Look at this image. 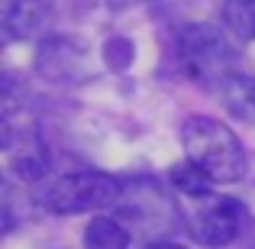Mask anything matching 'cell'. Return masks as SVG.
I'll list each match as a JSON object with an SVG mask.
<instances>
[{
  "label": "cell",
  "mask_w": 255,
  "mask_h": 249,
  "mask_svg": "<svg viewBox=\"0 0 255 249\" xmlns=\"http://www.w3.org/2000/svg\"><path fill=\"white\" fill-rule=\"evenodd\" d=\"M181 143H184L187 162L197 165L213 185H236L249 168L243 143L223 120L200 117V113L187 117L181 126Z\"/></svg>",
  "instance_id": "cell-1"
},
{
  "label": "cell",
  "mask_w": 255,
  "mask_h": 249,
  "mask_svg": "<svg viewBox=\"0 0 255 249\" xmlns=\"http://www.w3.org/2000/svg\"><path fill=\"white\" fill-rule=\"evenodd\" d=\"M181 62H184V71L200 84H210V87H226V81L233 75V45L230 39L223 36L220 29L213 26H191L184 29L181 36Z\"/></svg>",
  "instance_id": "cell-2"
},
{
  "label": "cell",
  "mask_w": 255,
  "mask_h": 249,
  "mask_svg": "<svg viewBox=\"0 0 255 249\" xmlns=\"http://www.w3.org/2000/svg\"><path fill=\"white\" fill-rule=\"evenodd\" d=\"M120 198V178L107 172H71L55 178L45 188V207L52 214H87V211H100V207L113 204Z\"/></svg>",
  "instance_id": "cell-3"
},
{
  "label": "cell",
  "mask_w": 255,
  "mask_h": 249,
  "mask_svg": "<svg viewBox=\"0 0 255 249\" xmlns=\"http://www.w3.org/2000/svg\"><path fill=\"white\" fill-rule=\"evenodd\" d=\"M249 211L236 198H217L207 207H200L191 220L194 237L210 249H226L233 246L246 230H249Z\"/></svg>",
  "instance_id": "cell-4"
},
{
  "label": "cell",
  "mask_w": 255,
  "mask_h": 249,
  "mask_svg": "<svg viewBox=\"0 0 255 249\" xmlns=\"http://www.w3.org/2000/svg\"><path fill=\"white\" fill-rule=\"evenodd\" d=\"M45 23H49L45 0H0V29L10 42L39 36Z\"/></svg>",
  "instance_id": "cell-5"
},
{
  "label": "cell",
  "mask_w": 255,
  "mask_h": 249,
  "mask_svg": "<svg viewBox=\"0 0 255 249\" xmlns=\"http://www.w3.org/2000/svg\"><path fill=\"white\" fill-rule=\"evenodd\" d=\"M223 104L233 117L255 123V78H246V75L230 78L223 87Z\"/></svg>",
  "instance_id": "cell-6"
},
{
  "label": "cell",
  "mask_w": 255,
  "mask_h": 249,
  "mask_svg": "<svg viewBox=\"0 0 255 249\" xmlns=\"http://www.w3.org/2000/svg\"><path fill=\"white\" fill-rule=\"evenodd\" d=\"M84 246L87 249H126L129 246V230L113 217H97L84 230Z\"/></svg>",
  "instance_id": "cell-7"
},
{
  "label": "cell",
  "mask_w": 255,
  "mask_h": 249,
  "mask_svg": "<svg viewBox=\"0 0 255 249\" xmlns=\"http://www.w3.org/2000/svg\"><path fill=\"white\" fill-rule=\"evenodd\" d=\"M223 23L236 39H255V0H223Z\"/></svg>",
  "instance_id": "cell-8"
},
{
  "label": "cell",
  "mask_w": 255,
  "mask_h": 249,
  "mask_svg": "<svg viewBox=\"0 0 255 249\" xmlns=\"http://www.w3.org/2000/svg\"><path fill=\"white\" fill-rule=\"evenodd\" d=\"M171 178H174V185L181 188V194H187V198H210L213 181L207 178V175L200 172V168L194 165V162H181V165H174Z\"/></svg>",
  "instance_id": "cell-9"
},
{
  "label": "cell",
  "mask_w": 255,
  "mask_h": 249,
  "mask_svg": "<svg viewBox=\"0 0 255 249\" xmlns=\"http://www.w3.org/2000/svg\"><path fill=\"white\" fill-rule=\"evenodd\" d=\"M233 246H239V249H255V227L249 224V230H246V233H243V237H239Z\"/></svg>",
  "instance_id": "cell-10"
},
{
  "label": "cell",
  "mask_w": 255,
  "mask_h": 249,
  "mask_svg": "<svg viewBox=\"0 0 255 249\" xmlns=\"http://www.w3.org/2000/svg\"><path fill=\"white\" fill-rule=\"evenodd\" d=\"M142 249H187L181 243H171V240H152V243H145Z\"/></svg>",
  "instance_id": "cell-11"
}]
</instances>
